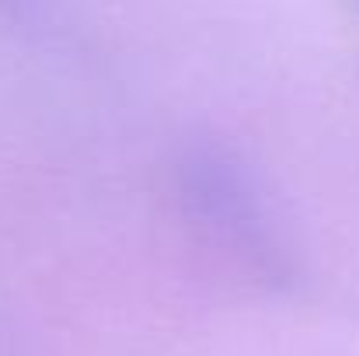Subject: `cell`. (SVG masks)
Here are the masks:
<instances>
[{"label": "cell", "mask_w": 359, "mask_h": 356, "mask_svg": "<svg viewBox=\"0 0 359 356\" xmlns=\"http://www.w3.org/2000/svg\"><path fill=\"white\" fill-rule=\"evenodd\" d=\"M175 185L185 220L213 251L265 283L290 276V251L276 217L248 164L231 150L213 143L192 147L175 168Z\"/></svg>", "instance_id": "cell-1"}]
</instances>
